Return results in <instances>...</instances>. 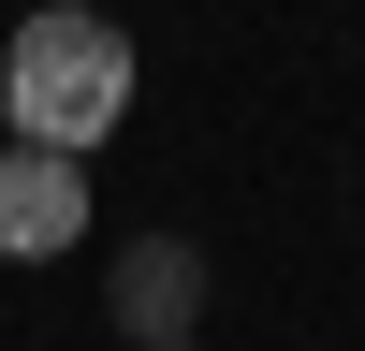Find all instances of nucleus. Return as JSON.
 <instances>
[{
    "instance_id": "1",
    "label": "nucleus",
    "mask_w": 365,
    "mask_h": 351,
    "mask_svg": "<svg viewBox=\"0 0 365 351\" xmlns=\"http://www.w3.org/2000/svg\"><path fill=\"white\" fill-rule=\"evenodd\" d=\"M0 117H15V146L88 161V146L132 117V29H117V15H88V0L15 15V44H0Z\"/></svg>"
},
{
    "instance_id": "3",
    "label": "nucleus",
    "mask_w": 365,
    "mask_h": 351,
    "mask_svg": "<svg viewBox=\"0 0 365 351\" xmlns=\"http://www.w3.org/2000/svg\"><path fill=\"white\" fill-rule=\"evenodd\" d=\"M88 234V161L58 146H0V263H58Z\"/></svg>"
},
{
    "instance_id": "2",
    "label": "nucleus",
    "mask_w": 365,
    "mask_h": 351,
    "mask_svg": "<svg viewBox=\"0 0 365 351\" xmlns=\"http://www.w3.org/2000/svg\"><path fill=\"white\" fill-rule=\"evenodd\" d=\"M103 322H117L132 351L190 337V322H205V249H190V234H132V249L103 263Z\"/></svg>"
},
{
    "instance_id": "4",
    "label": "nucleus",
    "mask_w": 365,
    "mask_h": 351,
    "mask_svg": "<svg viewBox=\"0 0 365 351\" xmlns=\"http://www.w3.org/2000/svg\"><path fill=\"white\" fill-rule=\"evenodd\" d=\"M161 351H190V337H161Z\"/></svg>"
}]
</instances>
